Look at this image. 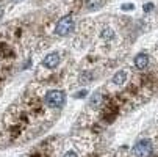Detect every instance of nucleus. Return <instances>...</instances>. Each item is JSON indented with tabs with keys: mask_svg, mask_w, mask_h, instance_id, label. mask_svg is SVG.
I'll return each mask as SVG.
<instances>
[{
	"mask_svg": "<svg viewBox=\"0 0 158 157\" xmlns=\"http://www.w3.org/2000/svg\"><path fill=\"white\" fill-rule=\"evenodd\" d=\"M44 104L49 108H60L66 104V93L61 89H52L44 96Z\"/></svg>",
	"mask_w": 158,
	"mask_h": 157,
	"instance_id": "f257e3e1",
	"label": "nucleus"
},
{
	"mask_svg": "<svg viewBox=\"0 0 158 157\" xmlns=\"http://www.w3.org/2000/svg\"><path fill=\"white\" fill-rule=\"evenodd\" d=\"M152 152H153V145L150 140H141L131 149L133 157H150Z\"/></svg>",
	"mask_w": 158,
	"mask_h": 157,
	"instance_id": "f03ea898",
	"label": "nucleus"
},
{
	"mask_svg": "<svg viewBox=\"0 0 158 157\" xmlns=\"http://www.w3.org/2000/svg\"><path fill=\"white\" fill-rule=\"evenodd\" d=\"M72 30H74V19H72V16L61 17L58 20V24H56V28H55L58 36H67Z\"/></svg>",
	"mask_w": 158,
	"mask_h": 157,
	"instance_id": "7ed1b4c3",
	"label": "nucleus"
},
{
	"mask_svg": "<svg viewBox=\"0 0 158 157\" xmlns=\"http://www.w3.org/2000/svg\"><path fill=\"white\" fill-rule=\"evenodd\" d=\"M60 61H61L60 54L58 52H52V54H49L46 58L42 60L41 66H42V68H46V69H55L56 66L60 64Z\"/></svg>",
	"mask_w": 158,
	"mask_h": 157,
	"instance_id": "20e7f679",
	"label": "nucleus"
},
{
	"mask_svg": "<svg viewBox=\"0 0 158 157\" xmlns=\"http://www.w3.org/2000/svg\"><path fill=\"white\" fill-rule=\"evenodd\" d=\"M135 66H136V69L143 71L146 69L147 66H149V55L147 54H138L136 57H135Z\"/></svg>",
	"mask_w": 158,
	"mask_h": 157,
	"instance_id": "39448f33",
	"label": "nucleus"
},
{
	"mask_svg": "<svg viewBox=\"0 0 158 157\" xmlns=\"http://www.w3.org/2000/svg\"><path fill=\"white\" fill-rule=\"evenodd\" d=\"M127 77H128L127 71H119V72H116L114 76H113V83L114 85H124L127 82Z\"/></svg>",
	"mask_w": 158,
	"mask_h": 157,
	"instance_id": "423d86ee",
	"label": "nucleus"
},
{
	"mask_svg": "<svg viewBox=\"0 0 158 157\" xmlns=\"http://www.w3.org/2000/svg\"><path fill=\"white\" fill-rule=\"evenodd\" d=\"M100 38L103 41H111V39H114V30H113L111 27H105L102 32H100Z\"/></svg>",
	"mask_w": 158,
	"mask_h": 157,
	"instance_id": "0eeeda50",
	"label": "nucleus"
},
{
	"mask_svg": "<svg viewBox=\"0 0 158 157\" xmlns=\"http://www.w3.org/2000/svg\"><path fill=\"white\" fill-rule=\"evenodd\" d=\"M102 5H103V0H86V10L89 11L99 10Z\"/></svg>",
	"mask_w": 158,
	"mask_h": 157,
	"instance_id": "6e6552de",
	"label": "nucleus"
},
{
	"mask_svg": "<svg viewBox=\"0 0 158 157\" xmlns=\"http://www.w3.org/2000/svg\"><path fill=\"white\" fill-rule=\"evenodd\" d=\"M89 104H91L93 108H99L100 104H102V94L100 93H94L93 98H91V101H89Z\"/></svg>",
	"mask_w": 158,
	"mask_h": 157,
	"instance_id": "1a4fd4ad",
	"label": "nucleus"
},
{
	"mask_svg": "<svg viewBox=\"0 0 158 157\" xmlns=\"http://www.w3.org/2000/svg\"><path fill=\"white\" fill-rule=\"evenodd\" d=\"M63 157H77V152L75 151H67Z\"/></svg>",
	"mask_w": 158,
	"mask_h": 157,
	"instance_id": "9d476101",
	"label": "nucleus"
},
{
	"mask_svg": "<svg viewBox=\"0 0 158 157\" xmlns=\"http://www.w3.org/2000/svg\"><path fill=\"white\" fill-rule=\"evenodd\" d=\"M86 93H88V91H81V93H77V94H75V98H83V96H85Z\"/></svg>",
	"mask_w": 158,
	"mask_h": 157,
	"instance_id": "9b49d317",
	"label": "nucleus"
},
{
	"mask_svg": "<svg viewBox=\"0 0 158 157\" xmlns=\"http://www.w3.org/2000/svg\"><path fill=\"white\" fill-rule=\"evenodd\" d=\"M133 8V5H124L122 7V10H131Z\"/></svg>",
	"mask_w": 158,
	"mask_h": 157,
	"instance_id": "f8f14e48",
	"label": "nucleus"
},
{
	"mask_svg": "<svg viewBox=\"0 0 158 157\" xmlns=\"http://www.w3.org/2000/svg\"><path fill=\"white\" fill-rule=\"evenodd\" d=\"M2 14H3V10H2V7H0V17H2Z\"/></svg>",
	"mask_w": 158,
	"mask_h": 157,
	"instance_id": "ddd939ff",
	"label": "nucleus"
},
{
	"mask_svg": "<svg viewBox=\"0 0 158 157\" xmlns=\"http://www.w3.org/2000/svg\"><path fill=\"white\" fill-rule=\"evenodd\" d=\"M13 2H19V0H13Z\"/></svg>",
	"mask_w": 158,
	"mask_h": 157,
	"instance_id": "4468645a",
	"label": "nucleus"
}]
</instances>
